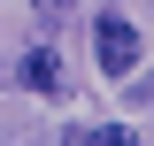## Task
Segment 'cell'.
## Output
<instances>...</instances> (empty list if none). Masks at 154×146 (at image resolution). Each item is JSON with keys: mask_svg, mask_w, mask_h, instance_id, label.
Listing matches in <instances>:
<instances>
[{"mask_svg": "<svg viewBox=\"0 0 154 146\" xmlns=\"http://www.w3.org/2000/svg\"><path fill=\"white\" fill-rule=\"evenodd\" d=\"M139 54H146L139 23H123V16H100V23H93V62H100V77H131Z\"/></svg>", "mask_w": 154, "mask_h": 146, "instance_id": "1", "label": "cell"}, {"mask_svg": "<svg viewBox=\"0 0 154 146\" xmlns=\"http://www.w3.org/2000/svg\"><path fill=\"white\" fill-rule=\"evenodd\" d=\"M16 77H23L31 92H46V100H62V92H69V69H62V54H54V46H31V54L16 62Z\"/></svg>", "mask_w": 154, "mask_h": 146, "instance_id": "2", "label": "cell"}, {"mask_svg": "<svg viewBox=\"0 0 154 146\" xmlns=\"http://www.w3.org/2000/svg\"><path fill=\"white\" fill-rule=\"evenodd\" d=\"M69 138H77V146H123L131 131H123V123H77Z\"/></svg>", "mask_w": 154, "mask_h": 146, "instance_id": "3", "label": "cell"}, {"mask_svg": "<svg viewBox=\"0 0 154 146\" xmlns=\"http://www.w3.org/2000/svg\"><path fill=\"white\" fill-rule=\"evenodd\" d=\"M31 8H38V16H46V23H62V16H69V8H77V0H31Z\"/></svg>", "mask_w": 154, "mask_h": 146, "instance_id": "4", "label": "cell"}]
</instances>
